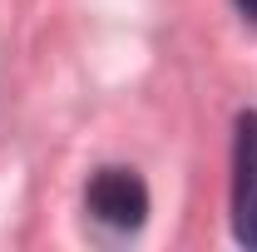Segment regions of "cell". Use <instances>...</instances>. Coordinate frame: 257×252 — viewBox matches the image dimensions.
<instances>
[{
	"mask_svg": "<svg viewBox=\"0 0 257 252\" xmlns=\"http://www.w3.org/2000/svg\"><path fill=\"white\" fill-rule=\"evenodd\" d=\"M84 203H89V213H94L104 227L128 232V227H139L144 213H149V188L139 183L134 168H99L94 178H89Z\"/></svg>",
	"mask_w": 257,
	"mask_h": 252,
	"instance_id": "1",
	"label": "cell"
},
{
	"mask_svg": "<svg viewBox=\"0 0 257 252\" xmlns=\"http://www.w3.org/2000/svg\"><path fill=\"white\" fill-rule=\"evenodd\" d=\"M232 232L257 247V114H237L232 139Z\"/></svg>",
	"mask_w": 257,
	"mask_h": 252,
	"instance_id": "2",
	"label": "cell"
},
{
	"mask_svg": "<svg viewBox=\"0 0 257 252\" xmlns=\"http://www.w3.org/2000/svg\"><path fill=\"white\" fill-rule=\"evenodd\" d=\"M237 10H242L247 20H257V0H237Z\"/></svg>",
	"mask_w": 257,
	"mask_h": 252,
	"instance_id": "3",
	"label": "cell"
}]
</instances>
